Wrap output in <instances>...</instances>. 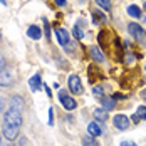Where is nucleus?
I'll return each mask as SVG.
<instances>
[{
  "label": "nucleus",
  "instance_id": "obj_27",
  "mask_svg": "<svg viewBox=\"0 0 146 146\" xmlns=\"http://www.w3.org/2000/svg\"><path fill=\"white\" fill-rule=\"evenodd\" d=\"M44 89H45V92H47V96H50L52 92H50V89H49V86H44Z\"/></svg>",
  "mask_w": 146,
  "mask_h": 146
},
{
  "label": "nucleus",
  "instance_id": "obj_16",
  "mask_svg": "<svg viewBox=\"0 0 146 146\" xmlns=\"http://www.w3.org/2000/svg\"><path fill=\"white\" fill-rule=\"evenodd\" d=\"M128 14L131 15V17H134V19H141V17H143L141 9H139L138 5H129V7H128Z\"/></svg>",
  "mask_w": 146,
  "mask_h": 146
},
{
  "label": "nucleus",
  "instance_id": "obj_10",
  "mask_svg": "<svg viewBox=\"0 0 146 146\" xmlns=\"http://www.w3.org/2000/svg\"><path fill=\"white\" fill-rule=\"evenodd\" d=\"M12 82H14L12 74L9 72V71H5V69L0 71V86H5V88H7V86H10Z\"/></svg>",
  "mask_w": 146,
  "mask_h": 146
},
{
  "label": "nucleus",
  "instance_id": "obj_18",
  "mask_svg": "<svg viewBox=\"0 0 146 146\" xmlns=\"http://www.w3.org/2000/svg\"><path fill=\"white\" fill-rule=\"evenodd\" d=\"M94 2H96L101 9H104L106 12H109V10H111V2H109V0H94Z\"/></svg>",
  "mask_w": 146,
  "mask_h": 146
},
{
  "label": "nucleus",
  "instance_id": "obj_13",
  "mask_svg": "<svg viewBox=\"0 0 146 146\" xmlns=\"http://www.w3.org/2000/svg\"><path fill=\"white\" fill-rule=\"evenodd\" d=\"M141 119H146V106H138L136 113L133 114V121H134V123H138V121H141Z\"/></svg>",
  "mask_w": 146,
  "mask_h": 146
},
{
  "label": "nucleus",
  "instance_id": "obj_2",
  "mask_svg": "<svg viewBox=\"0 0 146 146\" xmlns=\"http://www.w3.org/2000/svg\"><path fill=\"white\" fill-rule=\"evenodd\" d=\"M128 32L133 35V39H136L138 42H145L146 40V30L139 24H136V22L128 24Z\"/></svg>",
  "mask_w": 146,
  "mask_h": 146
},
{
  "label": "nucleus",
  "instance_id": "obj_34",
  "mask_svg": "<svg viewBox=\"0 0 146 146\" xmlns=\"http://www.w3.org/2000/svg\"><path fill=\"white\" fill-rule=\"evenodd\" d=\"M145 69H146V66H145Z\"/></svg>",
  "mask_w": 146,
  "mask_h": 146
},
{
  "label": "nucleus",
  "instance_id": "obj_24",
  "mask_svg": "<svg viewBox=\"0 0 146 146\" xmlns=\"http://www.w3.org/2000/svg\"><path fill=\"white\" fill-rule=\"evenodd\" d=\"M119 146H136V143H133V141H121Z\"/></svg>",
  "mask_w": 146,
  "mask_h": 146
},
{
  "label": "nucleus",
  "instance_id": "obj_5",
  "mask_svg": "<svg viewBox=\"0 0 146 146\" xmlns=\"http://www.w3.org/2000/svg\"><path fill=\"white\" fill-rule=\"evenodd\" d=\"M113 124H114V128L119 129V131H126L129 128V119L124 116V114H116V116L113 117Z\"/></svg>",
  "mask_w": 146,
  "mask_h": 146
},
{
  "label": "nucleus",
  "instance_id": "obj_1",
  "mask_svg": "<svg viewBox=\"0 0 146 146\" xmlns=\"http://www.w3.org/2000/svg\"><path fill=\"white\" fill-rule=\"evenodd\" d=\"M3 123H5V124H12V126L20 128V126H22V113L10 108V109L5 113V116H3Z\"/></svg>",
  "mask_w": 146,
  "mask_h": 146
},
{
  "label": "nucleus",
  "instance_id": "obj_23",
  "mask_svg": "<svg viewBox=\"0 0 146 146\" xmlns=\"http://www.w3.org/2000/svg\"><path fill=\"white\" fill-rule=\"evenodd\" d=\"M52 124H54V109L49 108V126H52Z\"/></svg>",
  "mask_w": 146,
  "mask_h": 146
},
{
  "label": "nucleus",
  "instance_id": "obj_7",
  "mask_svg": "<svg viewBox=\"0 0 146 146\" xmlns=\"http://www.w3.org/2000/svg\"><path fill=\"white\" fill-rule=\"evenodd\" d=\"M56 37H57L59 44L64 45V47H67L69 42H71V39H69V32H67L66 29H57L56 30Z\"/></svg>",
  "mask_w": 146,
  "mask_h": 146
},
{
  "label": "nucleus",
  "instance_id": "obj_32",
  "mask_svg": "<svg viewBox=\"0 0 146 146\" xmlns=\"http://www.w3.org/2000/svg\"><path fill=\"white\" fill-rule=\"evenodd\" d=\"M0 146H10V145H7V143H5V145H0Z\"/></svg>",
  "mask_w": 146,
  "mask_h": 146
},
{
  "label": "nucleus",
  "instance_id": "obj_19",
  "mask_svg": "<svg viewBox=\"0 0 146 146\" xmlns=\"http://www.w3.org/2000/svg\"><path fill=\"white\" fill-rule=\"evenodd\" d=\"M82 145H84V146H99V143H98L92 136H88V138H84V139H82Z\"/></svg>",
  "mask_w": 146,
  "mask_h": 146
},
{
  "label": "nucleus",
  "instance_id": "obj_17",
  "mask_svg": "<svg viewBox=\"0 0 146 146\" xmlns=\"http://www.w3.org/2000/svg\"><path fill=\"white\" fill-rule=\"evenodd\" d=\"M94 117H96L99 123H106V119H108V111H106V109H94Z\"/></svg>",
  "mask_w": 146,
  "mask_h": 146
},
{
  "label": "nucleus",
  "instance_id": "obj_30",
  "mask_svg": "<svg viewBox=\"0 0 146 146\" xmlns=\"http://www.w3.org/2000/svg\"><path fill=\"white\" fill-rule=\"evenodd\" d=\"M0 2H2V3H3V5H5V0H0Z\"/></svg>",
  "mask_w": 146,
  "mask_h": 146
},
{
  "label": "nucleus",
  "instance_id": "obj_25",
  "mask_svg": "<svg viewBox=\"0 0 146 146\" xmlns=\"http://www.w3.org/2000/svg\"><path fill=\"white\" fill-rule=\"evenodd\" d=\"M126 62H128V64H131V62H134V56H131V54H128V59H126Z\"/></svg>",
  "mask_w": 146,
  "mask_h": 146
},
{
  "label": "nucleus",
  "instance_id": "obj_28",
  "mask_svg": "<svg viewBox=\"0 0 146 146\" xmlns=\"http://www.w3.org/2000/svg\"><path fill=\"white\" fill-rule=\"evenodd\" d=\"M141 98L146 101V89H143V91H141Z\"/></svg>",
  "mask_w": 146,
  "mask_h": 146
},
{
  "label": "nucleus",
  "instance_id": "obj_11",
  "mask_svg": "<svg viewBox=\"0 0 146 146\" xmlns=\"http://www.w3.org/2000/svg\"><path fill=\"white\" fill-rule=\"evenodd\" d=\"M29 86H30V89H32L34 92L42 88V79H40V76H39V74H35V76H32V77H30V79H29Z\"/></svg>",
  "mask_w": 146,
  "mask_h": 146
},
{
  "label": "nucleus",
  "instance_id": "obj_4",
  "mask_svg": "<svg viewBox=\"0 0 146 146\" xmlns=\"http://www.w3.org/2000/svg\"><path fill=\"white\" fill-rule=\"evenodd\" d=\"M19 131H20V128L12 126V124H5V123H3L2 134H3V138H5V139H9V141H14V139H17V138H19Z\"/></svg>",
  "mask_w": 146,
  "mask_h": 146
},
{
  "label": "nucleus",
  "instance_id": "obj_3",
  "mask_svg": "<svg viewBox=\"0 0 146 146\" xmlns=\"http://www.w3.org/2000/svg\"><path fill=\"white\" fill-rule=\"evenodd\" d=\"M59 101H60L62 108H64L66 111H74L76 106H77L76 99H72L69 94H66V91H59Z\"/></svg>",
  "mask_w": 146,
  "mask_h": 146
},
{
  "label": "nucleus",
  "instance_id": "obj_31",
  "mask_svg": "<svg viewBox=\"0 0 146 146\" xmlns=\"http://www.w3.org/2000/svg\"><path fill=\"white\" fill-rule=\"evenodd\" d=\"M2 136H3V134H0V141H2ZM0 145H2V143H0Z\"/></svg>",
  "mask_w": 146,
  "mask_h": 146
},
{
  "label": "nucleus",
  "instance_id": "obj_33",
  "mask_svg": "<svg viewBox=\"0 0 146 146\" xmlns=\"http://www.w3.org/2000/svg\"><path fill=\"white\" fill-rule=\"evenodd\" d=\"M145 9H146V2H145Z\"/></svg>",
  "mask_w": 146,
  "mask_h": 146
},
{
  "label": "nucleus",
  "instance_id": "obj_12",
  "mask_svg": "<svg viewBox=\"0 0 146 146\" xmlns=\"http://www.w3.org/2000/svg\"><path fill=\"white\" fill-rule=\"evenodd\" d=\"M89 56H91L92 60H96V62H104V56H102L99 47H91L89 49Z\"/></svg>",
  "mask_w": 146,
  "mask_h": 146
},
{
  "label": "nucleus",
  "instance_id": "obj_14",
  "mask_svg": "<svg viewBox=\"0 0 146 146\" xmlns=\"http://www.w3.org/2000/svg\"><path fill=\"white\" fill-rule=\"evenodd\" d=\"M10 102H12V109H17V111H22L24 106H25V101H24L20 96H14Z\"/></svg>",
  "mask_w": 146,
  "mask_h": 146
},
{
  "label": "nucleus",
  "instance_id": "obj_6",
  "mask_svg": "<svg viewBox=\"0 0 146 146\" xmlns=\"http://www.w3.org/2000/svg\"><path fill=\"white\" fill-rule=\"evenodd\" d=\"M69 89H71V92H74V94H81V92H82V84H81L79 76L72 74V76L69 77Z\"/></svg>",
  "mask_w": 146,
  "mask_h": 146
},
{
  "label": "nucleus",
  "instance_id": "obj_21",
  "mask_svg": "<svg viewBox=\"0 0 146 146\" xmlns=\"http://www.w3.org/2000/svg\"><path fill=\"white\" fill-rule=\"evenodd\" d=\"M102 92H104V89H102L101 86L92 88V94H94V96H98V98H102Z\"/></svg>",
  "mask_w": 146,
  "mask_h": 146
},
{
  "label": "nucleus",
  "instance_id": "obj_20",
  "mask_svg": "<svg viewBox=\"0 0 146 146\" xmlns=\"http://www.w3.org/2000/svg\"><path fill=\"white\" fill-rule=\"evenodd\" d=\"M72 34H74V37H76V39H79V40H81V39H84V32H82V30L79 29V27H77V25H76V27H74Z\"/></svg>",
  "mask_w": 146,
  "mask_h": 146
},
{
  "label": "nucleus",
  "instance_id": "obj_9",
  "mask_svg": "<svg viewBox=\"0 0 146 146\" xmlns=\"http://www.w3.org/2000/svg\"><path fill=\"white\" fill-rule=\"evenodd\" d=\"M102 131L104 129H102L98 123H89L88 124V133H89V136H92V138H98L99 134H102Z\"/></svg>",
  "mask_w": 146,
  "mask_h": 146
},
{
  "label": "nucleus",
  "instance_id": "obj_22",
  "mask_svg": "<svg viewBox=\"0 0 146 146\" xmlns=\"http://www.w3.org/2000/svg\"><path fill=\"white\" fill-rule=\"evenodd\" d=\"M92 17H94V22H99V20H104V15L101 12H92Z\"/></svg>",
  "mask_w": 146,
  "mask_h": 146
},
{
  "label": "nucleus",
  "instance_id": "obj_26",
  "mask_svg": "<svg viewBox=\"0 0 146 146\" xmlns=\"http://www.w3.org/2000/svg\"><path fill=\"white\" fill-rule=\"evenodd\" d=\"M54 2L57 3L59 7H64V5H66V0H54Z\"/></svg>",
  "mask_w": 146,
  "mask_h": 146
},
{
  "label": "nucleus",
  "instance_id": "obj_29",
  "mask_svg": "<svg viewBox=\"0 0 146 146\" xmlns=\"http://www.w3.org/2000/svg\"><path fill=\"white\" fill-rule=\"evenodd\" d=\"M2 111H3V99L0 98V113H2Z\"/></svg>",
  "mask_w": 146,
  "mask_h": 146
},
{
  "label": "nucleus",
  "instance_id": "obj_15",
  "mask_svg": "<svg viewBox=\"0 0 146 146\" xmlns=\"http://www.w3.org/2000/svg\"><path fill=\"white\" fill-rule=\"evenodd\" d=\"M116 108V99L114 98H102V109L111 111Z\"/></svg>",
  "mask_w": 146,
  "mask_h": 146
},
{
  "label": "nucleus",
  "instance_id": "obj_8",
  "mask_svg": "<svg viewBox=\"0 0 146 146\" xmlns=\"http://www.w3.org/2000/svg\"><path fill=\"white\" fill-rule=\"evenodd\" d=\"M27 35H29L32 40H39L42 37V30H40L39 25H30L29 29H27Z\"/></svg>",
  "mask_w": 146,
  "mask_h": 146
}]
</instances>
